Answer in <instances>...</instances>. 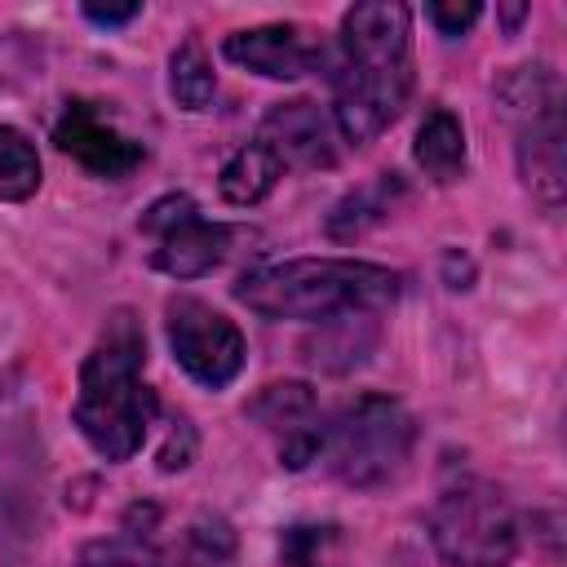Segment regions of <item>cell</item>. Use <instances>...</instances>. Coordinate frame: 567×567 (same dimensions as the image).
<instances>
[{"instance_id": "1", "label": "cell", "mask_w": 567, "mask_h": 567, "mask_svg": "<svg viewBox=\"0 0 567 567\" xmlns=\"http://www.w3.org/2000/svg\"><path fill=\"white\" fill-rule=\"evenodd\" d=\"M341 53L332 71L337 128L346 142L363 146L385 133L412 93V35L408 9L390 0L354 4L341 18Z\"/></svg>"}, {"instance_id": "2", "label": "cell", "mask_w": 567, "mask_h": 567, "mask_svg": "<svg viewBox=\"0 0 567 567\" xmlns=\"http://www.w3.org/2000/svg\"><path fill=\"white\" fill-rule=\"evenodd\" d=\"M403 279L377 261L297 257L257 266L235 284V297L261 319H359L399 301Z\"/></svg>"}, {"instance_id": "3", "label": "cell", "mask_w": 567, "mask_h": 567, "mask_svg": "<svg viewBox=\"0 0 567 567\" xmlns=\"http://www.w3.org/2000/svg\"><path fill=\"white\" fill-rule=\"evenodd\" d=\"M84 443L106 461H128L155 421V394L142 385V332L128 310H120L102 341L80 363V394L71 408Z\"/></svg>"}, {"instance_id": "4", "label": "cell", "mask_w": 567, "mask_h": 567, "mask_svg": "<svg viewBox=\"0 0 567 567\" xmlns=\"http://www.w3.org/2000/svg\"><path fill=\"white\" fill-rule=\"evenodd\" d=\"M412 443H416V425L408 408L385 394H363L319 430L315 461H323L328 474L341 478L346 487L377 492L408 470Z\"/></svg>"}, {"instance_id": "5", "label": "cell", "mask_w": 567, "mask_h": 567, "mask_svg": "<svg viewBox=\"0 0 567 567\" xmlns=\"http://www.w3.org/2000/svg\"><path fill=\"white\" fill-rule=\"evenodd\" d=\"M430 540L452 567H509L518 554V514L492 483L465 478L434 501Z\"/></svg>"}, {"instance_id": "6", "label": "cell", "mask_w": 567, "mask_h": 567, "mask_svg": "<svg viewBox=\"0 0 567 567\" xmlns=\"http://www.w3.org/2000/svg\"><path fill=\"white\" fill-rule=\"evenodd\" d=\"M168 346L182 372L208 390H221L244 368V332L199 297L168 301Z\"/></svg>"}, {"instance_id": "7", "label": "cell", "mask_w": 567, "mask_h": 567, "mask_svg": "<svg viewBox=\"0 0 567 567\" xmlns=\"http://www.w3.org/2000/svg\"><path fill=\"white\" fill-rule=\"evenodd\" d=\"M142 230L155 239L151 261L173 279H199L208 275L230 244V230L221 221H208L190 195H164L146 208Z\"/></svg>"}, {"instance_id": "8", "label": "cell", "mask_w": 567, "mask_h": 567, "mask_svg": "<svg viewBox=\"0 0 567 567\" xmlns=\"http://www.w3.org/2000/svg\"><path fill=\"white\" fill-rule=\"evenodd\" d=\"M53 142L80 168H89L93 177H106V182H120L142 164V146L128 133H120L93 102H66L62 120L53 124Z\"/></svg>"}, {"instance_id": "9", "label": "cell", "mask_w": 567, "mask_h": 567, "mask_svg": "<svg viewBox=\"0 0 567 567\" xmlns=\"http://www.w3.org/2000/svg\"><path fill=\"white\" fill-rule=\"evenodd\" d=\"M257 146H266L279 168H332L337 164V151H332V128H328V115L306 102V97H292V102H275L261 124H257Z\"/></svg>"}, {"instance_id": "10", "label": "cell", "mask_w": 567, "mask_h": 567, "mask_svg": "<svg viewBox=\"0 0 567 567\" xmlns=\"http://www.w3.org/2000/svg\"><path fill=\"white\" fill-rule=\"evenodd\" d=\"M221 53L235 66L257 71L266 80H301V75L323 66V44L310 40L301 27H288V22H266V27L235 31V35H226Z\"/></svg>"}, {"instance_id": "11", "label": "cell", "mask_w": 567, "mask_h": 567, "mask_svg": "<svg viewBox=\"0 0 567 567\" xmlns=\"http://www.w3.org/2000/svg\"><path fill=\"white\" fill-rule=\"evenodd\" d=\"M248 416L257 425H266L270 434H279V456L288 470H301L315 461L319 452V408H315V390L306 381H279L266 385L252 403Z\"/></svg>"}, {"instance_id": "12", "label": "cell", "mask_w": 567, "mask_h": 567, "mask_svg": "<svg viewBox=\"0 0 567 567\" xmlns=\"http://www.w3.org/2000/svg\"><path fill=\"white\" fill-rule=\"evenodd\" d=\"M514 128H518V164L532 195L545 208H558L563 204V106H545L518 120Z\"/></svg>"}, {"instance_id": "13", "label": "cell", "mask_w": 567, "mask_h": 567, "mask_svg": "<svg viewBox=\"0 0 567 567\" xmlns=\"http://www.w3.org/2000/svg\"><path fill=\"white\" fill-rule=\"evenodd\" d=\"M421 173L439 186H452L465 173V128L447 106H434L421 128H416V146H412Z\"/></svg>"}, {"instance_id": "14", "label": "cell", "mask_w": 567, "mask_h": 567, "mask_svg": "<svg viewBox=\"0 0 567 567\" xmlns=\"http://www.w3.org/2000/svg\"><path fill=\"white\" fill-rule=\"evenodd\" d=\"M279 177H284L279 159H275L266 146L248 142V146H239V151L221 164V173H217V190H221L226 204H235V208H252V204H261V199L275 190Z\"/></svg>"}, {"instance_id": "15", "label": "cell", "mask_w": 567, "mask_h": 567, "mask_svg": "<svg viewBox=\"0 0 567 567\" xmlns=\"http://www.w3.org/2000/svg\"><path fill=\"white\" fill-rule=\"evenodd\" d=\"M399 195H403V182H399L394 173H381L377 182L354 186V190L328 213V235H332V239H354V235H363L368 226H377V221L394 208Z\"/></svg>"}, {"instance_id": "16", "label": "cell", "mask_w": 567, "mask_h": 567, "mask_svg": "<svg viewBox=\"0 0 567 567\" xmlns=\"http://www.w3.org/2000/svg\"><path fill=\"white\" fill-rule=\"evenodd\" d=\"M168 93L186 111H208V102L217 93V75H213V62H208L199 40H186V44L173 49V58H168Z\"/></svg>"}, {"instance_id": "17", "label": "cell", "mask_w": 567, "mask_h": 567, "mask_svg": "<svg viewBox=\"0 0 567 567\" xmlns=\"http://www.w3.org/2000/svg\"><path fill=\"white\" fill-rule=\"evenodd\" d=\"M40 190V155L18 128H0V199L18 204Z\"/></svg>"}, {"instance_id": "18", "label": "cell", "mask_w": 567, "mask_h": 567, "mask_svg": "<svg viewBox=\"0 0 567 567\" xmlns=\"http://www.w3.org/2000/svg\"><path fill=\"white\" fill-rule=\"evenodd\" d=\"M341 527L332 523H297L279 540L284 567H337L341 563Z\"/></svg>"}, {"instance_id": "19", "label": "cell", "mask_w": 567, "mask_h": 567, "mask_svg": "<svg viewBox=\"0 0 567 567\" xmlns=\"http://www.w3.org/2000/svg\"><path fill=\"white\" fill-rule=\"evenodd\" d=\"M478 13H483V9L470 4V0H465V4H461V0H456V4H443V0L425 4V18H430L443 35H461V31H470V27L478 22Z\"/></svg>"}, {"instance_id": "20", "label": "cell", "mask_w": 567, "mask_h": 567, "mask_svg": "<svg viewBox=\"0 0 567 567\" xmlns=\"http://www.w3.org/2000/svg\"><path fill=\"white\" fill-rule=\"evenodd\" d=\"M190 452H195V430H190L186 421H177V430L168 434V443H164V452H159V470H182V465H190Z\"/></svg>"}, {"instance_id": "21", "label": "cell", "mask_w": 567, "mask_h": 567, "mask_svg": "<svg viewBox=\"0 0 567 567\" xmlns=\"http://www.w3.org/2000/svg\"><path fill=\"white\" fill-rule=\"evenodd\" d=\"M142 13V4H84V18L97 27H124Z\"/></svg>"}]
</instances>
